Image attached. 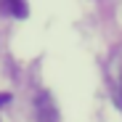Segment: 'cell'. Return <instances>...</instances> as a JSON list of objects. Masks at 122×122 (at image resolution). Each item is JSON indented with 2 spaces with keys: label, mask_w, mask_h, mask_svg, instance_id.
Masks as SVG:
<instances>
[{
  "label": "cell",
  "mask_w": 122,
  "mask_h": 122,
  "mask_svg": "<svg viewBox=\"0 0 122 122\" xmlns=\"http://www.w3.org/2000/svg\"><path fill=\"white\" fill-rule=\"evenodd\" d=\"M8 101H11V93H0V106H5Z\"/></svg>",
  "instance_id": "cell-1"
},
{
  "label": "cell",
  "mask_w": 122,
  "mask_h": 122,
  "mask_svg": "<svg viewBox=\"0 0 122 122\" xmlns=\"http://www.w3.org/2000/svg\"><path fill=\"white\" fill-rule=\"evenodd\" d=\"M119 98H122V85H119Z\"/></svg>",
  "instance_id": "cell-2"
}]
</instances>
